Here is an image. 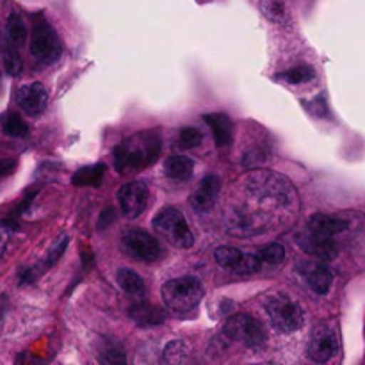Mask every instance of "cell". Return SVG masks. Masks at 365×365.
Masks as SVG:
<instances>
[{"instance_id":"obj_2","label":"cell","mask_w":365,"mask_h":365,"mask_svg":"<svg viewBox=\"0 0 365 365\" xmlns=\"http://www.w3.org/2000/svg\"><path fill=\"white\" fill-rule=\"evenodd\" d=\"M203 294L205 291H203L202 282L195 277L175 278V280L166 282L160 289V296H163L166 309L177 316H187V314L195 312L202 303Z\"/></svg>"},{"instance_id":"obj_11","label":"cell","mask_w":365,"mask_h":365,"mask_svg":"<svg viewBox=\"0 0 365 365\" xmlns=\"http://www.w3.org/2000/svg\"><path fill=\"white\" fill-rule=\"evenodd\" d=\"M118 200H120L121 212L128 217V220H135L141 216L148 207L150 192L143 182H128V184L121 185L118 191Z\"/></svg>"},{"instance_id":"obj_14","label":"cell","mask_w":365,"mask_h":365,"mask_svg":"<svg viewBox=\"0 0 365 365\" xmlns=\"http://www.w3.org/2000/svg\"><path fill=\"white\" fill-rule=\"evenodd\" d=\"M220 191V177H216V175H207V177L202 178L198 187L195 189V192L189 198V203H191V207L196 212H209L214 207V203H216Z\"/></svg>"},{"instance_id":"obj_26","label":"cell","mask_w":365,"mask_h":365,"mask_svg":"<svg viewBox=\"0 0 365 365\" xmlns=\"http://www.w3.org/2000/svg\"><path fill=\"white\" fill-rule=\"evenodd\" d=\"M2 57H4V68H6L7 73L9 75L20 73L24 64H21L20 56H18V52H16V46L11 45V46H7V48H4Z\"/></svg>"},{"instance_id":"obj_4","label":"cell","mask_w":365,"mask_h":365,"mask_svg":"<svg viewBox=\"0 0 365 365\" xmlns=\"http://www.w3.org/2000/svg\"><path fill=\"white\" fill-rule=\"evenodd\" d=\"M153 228L160 237L166 239L175 248H191L195 245V235L189 228L187 220L184 214L175 207H164L155 217H153Z\"/></svg>"},{"instance_id":"obj_6","label":"cell","mask_w":365,"mask_h":365,"mask_svg":"<svg viewBox=\"0 0 365 365\" xmlns=\"http://www.w3.org/2000/svg\"><path fill=\"white\" fill-rule=\"evenodd\" d=\"M223 331L232 341L241 342L246 348L252 349L262 348L267 341L266 330H264L262 324L255 317L248 316V314H235V316L228 317Z\"/></svg>"},{"instance_id":"obj_25","label":"cell","mask_w":365,"mask_h":365,"mask_svg":"<svg viewBox=\"0 0 365 365\" xmlns=\"http://www.w3.org/2000/svg\"><path fill=\"white\" fill-rule=\"evenodd\" d=\"M259 257L262 266H278V264H282L285 260V248L282 245L273 242V245L260 250Z\"/></svg>"},{"instance_id":"obj_16","label":"cell","mask_w":365,"mask_h":365,"mask_svg":"<svg viewBox=\"0 0 365 365\" xmlns=\"http://www.w3.org/2000/svg\"><path fill=\"white\" fill-rule=\"evenodd\" d=\"M205 123L209 125L212 130V138L220 148L230 146L232 139H234V123L230 118L223 113H210L203 116Z\"/></svg>"},{"instance_id":"obj_13","label":"cell","mask_w":365,"mask_h":365,"mask_svg":"<svg viewBox=\"0 0 365 365\" xmlns=\"http://www.w3.org/2000/svg\"><path fill=\"white\" fill-rule=\"evenodd\" d=\"M16 102L18 107L24 110L29 116H39L43 110L46 109L48 103V93H46L45 86L39 82H32V84L24 86L18 89L16 93Z\"/></svg>"},{"instance_id":"obj_10","label":"cell","mask_w":365,"mask_h":365,"mask_svg":"<svg viewBox=\"0 0 365 365\" xmlns=\"http://www.w3.org/2000/svg\"><path fill=\"white\" fill-rule=\"evenodd\" d=\"M296 271L316 294L324 296L330 292L331 284H334V273L324 264V260L323 262H319V260H299L296 264Z\"/></svg>"},{"instance_id":"obj_17","label":"cell","mask_w":365,"mask_h":365,"mask_svg":"<svg viewBox=\"0 0 365 365\" xmlns=\"http://www.w3.org/2000/svg\"><path fill=\"white\" fill-rule=\"evenodd\" d=\"M349 223L342 217L330 216V214H314L307 223V228L317 232V234L328 235V237H335L337 234H342L348 230Z\"/></svg>"},{"instance_id":"obj_23","label":"cell","mask_w":365,"mask_h":365,"mask_svg":"<svg viewBox=\"0 0 365 365\" xmlns=\"http://www.w3.org/2000/svg\"><path fill=\"white\" fill-rule=\"evenodd\" d=\"M316 77V71H314L312 66L309 64H298V66L291 68V70H285L278 75L277 78L287 82V84H305V82H310Z\"/></svg>"},{"instance_id":"obj_8","label":"cell","mask_w":365,"mask_h":365,"mask_svg":"<svg viewBox=\"0 0 365 365\" xmlns=\"http://www.w3.org/2000/svg\"><path fill=\"white\" fill-rule=\"evenodd\" d=\"M214 259L221 267L237 274H252L264 267L259 253H245L234 246H220L214 252Z\"/></svg>"},{"instance_id":"obj_15","label":"cell","mask_w":365,"mask_h":365,"mask_svg":"<svg viewBox=\"0 0 365 365\" xmlns=\"http://www.w3.org/2000/svg\"><path fill=\"white\" fill-rule=\"evenodd\" d=\"M128 316L130 319L134 321L138 327L141 328H152V327H159V324L164 323L166 319V312L163 309L155 305H150V303L139 302L134 303L128 310Z\"/></svg>"},{"instance_id":"obj_20","label":"cell","mask_w":365,"mask_h":365,"mask_svg":"<svg viewBox=\"0 0 365 365\" xmlns=\"http://www.w3.org/2000/svg\"><path fill=\"white\" fill-rule=\"evenodd\" d=\"M103 175H106V166L102 163L93 164V166H86L82 170H78L77 173L71 177V182L77 187H98L103 180Z\"/></svg>"},{"instance_id":"obj_19","label":"cell","mask_w":365,"mask_h":365,"mask_svg":"<svg viewBox=\"0 0 365 365\" xmlns=\"http://www.w3.org/2000/svg\"><path fill=\"white\" fill-rule=\"evenodd\" d=\"M118 285L123 292H127L130 298L135 299H143L146 294V285L143 282V278L139 277L135 271L132 269H120L116 274Z\"/></svg>"},{"instance_id":"obj_5","label":"cell","mask_w":365,"mask_h":365,"mask_svg":"<svg viewBox=\"0 0 365 365\" xmlns=\"http://www.w3.org/2000/svg\"><path fill=\"white\" fill-rule=\"evenodd\" d=\"M63 45L57 36L56 29L46 21L45 16L38 14L32 24L31 34V53L41 64H53L59 61Z\"/></svg>"},{"instance_id":"obj_7","label":"cell","mask_w":365,"mask_h":365,"mask_svg":"<svg viewBox=\"0 0 365 365\" xmlns=\"http://www.w3.org/2000/svg\"><path fill=\"white\" fill-rule=\"evenodd\" d=\"M121 248L128 257L141 262H155L163 253L159 241L148 232L139 230V228H130L125 232L121 237Z\"/></svg>"},{"instance_id":"obj_22","label":"cell","mask_w":365,"mask_h":365,"mask_svg":"<svg viewBox=\"0 0 365 365\" xmlns=\"http://www.w3.org/2000/svg\"><path fill=\"white\" fill-rule=\"evenodd\" d=\"M0 123H2L4 134L9 135V138H24L29 134V127L24 121V118L18 113H6L0 118Z\"/></svg>"},{"instance_id":"obj_9","label":"cell","mask_w":365,"mask_h":365,"mask_svg":"<svg viewBox=\"0 0 365 365\" xmlns=\"http://www.w3.org/2000/svg\"><path fill=\"white\" fill-rule=\"evenodd\" d=\"M339 351V335L334 327L327 323H321L314 328L312 337H310L307 355L310 360L317 364L330 362Z\"/></svg>"},{"instance_id":"obj_27","label":"cell","mask_w":365,"mask_h":365,"mask_svg":"<svg viewBox=\"0 0 365 365\" xmlns=\"http://www.w3.org/2000/svg\"><path fill=\"white\" fill-rule=\"evenodd\" d=\"M200 143H202V132H200L198 128L185 127L182 128L180 134H178V145H180V148H195Z\"/></svg>"},{"instance_id":"obj_12","label":"cell","mask_w":365,"mask_h":365,"mask_svg":"<svg viewBox=\"0 0 365 365\" xmlns=\"http://www.w3.org/2000/svg\"><path fill=\"white\" fill-rule=\"evenodd\" d=\"M296 242L299 248L309 255L316 257L319 260H334L339 255V246L334 237L317 234V232L305 228L296 235Z\"/></svg>"},{"instance_id":"obj_1","label":"cell","mask_w":365,"mask_h":365,"mask_svg":"<svg viewBox=\"0 0 365 365\" xmlns=\"http://www.w3.org/2000/svg\"><path fill=\"white\" fill-rule=\"evenodd\" d=\"M163 141L157 130H145L125 139L114 148V168L127 175L152 166L160 155Z\"/></svg>"},{"instance_id":"obj_29","label":"cell","mask_w":365,"mask_h":365,"mask_svg":"<svg viewBox=\"0 0 365 365\" xmlns=\"http://www.w3.org/2000/svg\"><path fill=\"white\" fill-rule=\"evenodd\" d=\"M68 242H70V239H68V235H61L59 239H57L56 242H53L52 248L48 250V255H46V260H45V267H52L53 264L57 262V260L63 257L64 250L68 248Z\"/></svg>"},{"instance_id":"obj_21","label":"cell","mask_w":365,"mask_h":365,"mask_svg":"<svg viewBox=\"0 0 365 365\" xmlns=\"http://www.w3.org/2000/svg\"><path fill=\"white\" fill-rule=\"evenodd\" d=\"M6 32H7V41L13 46H21L27 39V25H25L24 16L20 13H11L7 16L6 24Z\"/></svg>"},{"instance_id":"obj_24","label":"cell","mask_w":365,"mask_h":365,"mask_svg":"<svg viewBox=\"0 0 365 365\" xmlns=\"http://www.w3.org/2000/svg\"><path fill=\"white\" fill-rule=\"evenodd\" d=\"M189 356V346L182 341H173L164 349V362L168 364H182Z\"/></svg>"},{"instance_id":"obj_28","label":"cell","mask_w":365,"mask_h":365,"mask_svg":"<svg viewBox=\"0 0 365 365\" xmlns=\"http://www.w3.org/2000/svg\"><path fill=\"white\" fill-rule=\"evenodd\" d=\"M260 9H262V13L267 18H271L274 21H280L285 14L284 2L282 0H262L260 2Z\"/></svg>"},{"instance_id":"obj_18","label":"cell","mask_w":365,"mask_h":365,"mask_svg":"<svg viewBox=\"0 0 365 365\" xmlns=\"http://www.w3.org/2000/svg\"><path fill=\"white\" fill-rule=\"evenodd\" d=\"M164 173L168 178L175 182H185L195 173V160L185 155H171L168 157L164 164Z\"/></svg>"},{"instance_id":"obj_3","label":"cell","mask_w":365,"mask_h":365,"mask_svg":"<svg viewBox=\"0 0 365 365\" xmlns=\"http://www.w3.org/2000/svg\"><path fill=\"white\" fill-rule=\"evenodd\" d=\"M264 310L274 330L292 334L305 323V312L287 294H271L264 299Z\"/></svg>"},{"instance_id":"obj_33","label":"cell","mask_w":365,"mask_h":365,"mask_svg":"<svg viewBox=\"0 0 365 365\" xmlns=\"http://www.w3.org/2000/svg\"><path fill=\"white\" fill-rule=\"evenodd\" d=\"M110 221H114V209L113 207H106V210L102 212L98 221V230H103L106 227H109Z\"/></svg>"},{"instance_id":"obj_30","label":"cell","mask_w":365,"mask_h":365,"mask_svg":"<svg viewBox=\"0 0 365 365\" xmlns=\"http://www.w3.org/2000/svg\"><path fill=\"white\" fill-rule=\"evenodd\" d=\"M100 360L106 364H123L125 353L118 344H114V342H107L106 349L102 351V359Z\"/></svg>"},{"instance_id":"obj_32","label":"cell","mask_w":365,"mask_h":365,"mask_svg":"<svg viewBox=\"0 0 365 365\" xmlns=\"http://www.w3.org/2000/svg\"><path fill=\"white\" fill-rule=\"evenodd\" d=\"M16 170V159H2L0 160V180Z\"/></svg>"},{"instance_id":"obj_31","label":"cell","mask_w":365,"mask_h":365,"mask_svg":"<svg viewBox=\"0 0 365 365\" xmlns=\"http://www.w3.org/2000/svg\"><path fill=\"white\" fill-rule=\"evenodd\" d=\"M11 227L9 223H0V257H2V253L6 252L7 245H9V239H11Z\"/></svg>"}]
</instances>
